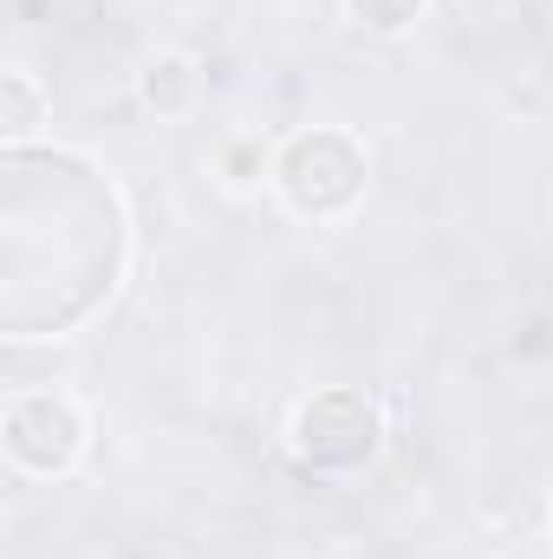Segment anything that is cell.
<instances>
[{"label":"cell","instance_id":"cell-1","mask_svg":"<svg viewBox=\"0 0 553 559\" xmlns=\"http://www.w3.org/2000/svg\"><path fill=\"white\" fill-rule=\"evenodd\" d=\"M131 254L118 189L66 150L13 143L0 163V325L7 338H59L92 319Z\"/></svg>","mask_w":553,"mask_h":559},{"label":"cell","instance_id":"cell-7","mask_svg":"<svg viewBox=\"0 0 553 559\" xmlns=\"http://www.w3.org/2000/svg\"><path fill=\"white\" fill-rule=\"evenodd\" d=\"M33 111H39V105H33V85L13 72V79H7V131H13V138L33 131Z\"/></svg>","mask_w":553,"mask_h":559},{"label":"cell","instance_id":"cell-6","mask_svg":"<svg viewBox=\"0 0 553 559\" xmlns=\"http://www.w3.org/2000/svg\"><path fill=\"white\" fill-rule=\"evenodd\" d=\"M345 7H352V20L372 26V33H404L416 13H423V0H345Z\"/></svg>","mask_w":553,"mask_h":559},{"label":"cell","instance_id":"cell-3","mask_svg":"<svg viewBox=\"0 0 553 559\" xmlns=\"http://www.w3.org/2000/svg\"><path fill=\"white\" fill-rule=\"evenodd\" d=\"M274 176H280V195L299 215L332 222V215H345L365 195V150H358V138H345V131H299V138L280 150Z\"/></svg>","mask_w":553,"mask_h":559},{"label":"cell","instance_id":"cell-4","mask_svg":"<svg viewBox=\"0 0 553 559\" xmlns=\"http://www.w3.org/2000/svg\"><path fill=\"white\" fill-rule=\"evenodd\" d=\"M85 449V417L59 391H20L7 404V455L26 475H66Z\"/></svg>","mask_w":553,"mask_h":559},{"label":"cell","instance_id":"cell-2","mask_svg":"<svg viewBox=\"0 0 553 559\" xmlns=\"http://www.w3.org/2000/svg\"><path fill=\"white\" fill-rule=\"evenodd\" d=\"M385 442V417L365 391L352 384H332V391H313L293 417V455L299 468L313 475H358Z\"/></svg>","mask_w":553,"mask_h":559},{"label":"cell","instance_id":"cell-5","mask_svg":"<svg viewBox=\"0 0 553 559\" xmlns=\"http://www.w3.org/2000/svg\"><path fill=\"white\" fill-rule=\"evenodd\" d=\"M189 92H196V66L189 59H156L143 72V105H156V111H183Z\"/></svg>","mask_w":553,"mask_h":559}]
</instances>
